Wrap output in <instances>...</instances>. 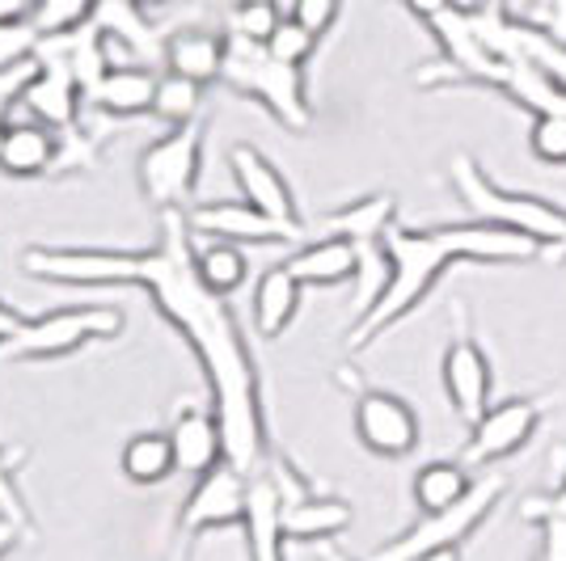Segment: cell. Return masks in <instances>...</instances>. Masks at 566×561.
<instances>
[{"label": "cell", "mask_w": 566, "mask_h": 561, "mask_svg": "<svg viewBox=\"0 0 566 561\" xmlns=\"http://www.w3.org/2000/svg\"><path fill=\"white\" fill-rule=\"evenodd\" d=\"M317 43H322V34H313L305 22H296V18H283L275 25V34L266 39V51L283 60V64H292V68H305L308 60L317 55Z\"/></svg>", "instance_id": "83f0119b"}, {"label": "cell", "mask_w": 566, "mask_h": 561, "mask_svg": "<svg viewBox=\"0 0 566 561\" xmlns=\"http://www.w3.org/2000/svg\"><path fill=\"white\" fill-rule=\"evenodd\" d=\"M81 102H85V94H81V85L72 76L69 60L43 43L39 55H34V72H30V81L22 89V106L30 110V118L48 123L55 131H69L76 115H81Z\"/></svg>", "instance_id": "4fadbf2b"}, {"label": "cell", "mask_w": 566, "mask_h": 561, "mask_svg": "<svg viewBox=\"0 0 566 561\" xmlns=\"http://www.w3.org/2000/svg\"><path fill=\"white\" fill-rule=\"evenodd\" d=\"M30 72H34V64L0 72V131H4V123H9V106L22 102V89H25V81H30Z\"/></svg>", "instance_id": "836d02e7"}, {"label": "cell", "mask_w": 566, "mask_h": 561, "mask_svg": "<svg viewBox=\"0 0 566 561\" xmlns=\"http://www.w3.org/2000/svg\"><path fill=\"white\" fill-rule=\"evenodd\" d=\"M153 97H157V72H148L144 64H115L85 102L111 118H136L153 110Z\"/></svg>", "instance_id": "d6986e66"}, {"label": "cell", "mask_w": 566, "mask_h": 561, "mask_svg": "<svg viewBox=\"0 0 566 561\" xmlns=\"http://www.w3.org/2000/svg\"><path fill=\"white\" fill-rule=\"evenodd\" d=\"M169 447H174V465L190 473V477H203L224 461V435H220V422L216 414L203 410H182L178 419L169 422Z\"/></svg>", "instance_id": "e0dca14e"}, {"label": "cell", "mask_w": 566, "mask_h": 561, "mask_svg": "<svg viewBox=\"0 0 566 561\" xmlns=\"http://www.w3.org/2000/svg\"><path fill=\"white\" fill-rule=\"evenodd\" d=\"M444 393H449L452 414L461 422H478L491 401H495V368H491V354L486 347L473 338L465 305H452V338L444 347Z\"/></svg>", "instance_id": "ba28073f"}, {"label": "cell", "mask_w": 566, "mask_h": 561, "mask_svg": "<svg viewBox=\"0 0 566 561\" xmlns=\"http://www.w3.org/2000/svg\"><path fill=\"white\" fill-rule=\"evenodd\" d=\"M380 254L389 262V279L377 292V300L359 313L347 347L364 351L394 326H401L415 308L427 300V292L444 279L452 266H516L533 262L545 250L533 236L486 224V220H461V224H431V229H401L394 224L380 236Z\"/></svg>", "instance_id": "7a4b0ae2"}, {"label": "cell", "mask_w": 566, "mask_h": 561, "mask_svg": "<svg viewBox=\"0 0 566 561\" xmlns=\"http://www.w3.org/2000/svg\"><path fill=\"white\" fill-rule=\"evenodd\" d=\"M280 9L275 0H237L233 13H229V34L233 39H250V43H266L280 25Z\"/></svg>", "instance_id": "f1b7e54d"}, {"label": "cell", "mask_w": 566, "mask_h": 561, "mask_svg": "<svg viewBox=\"0 0 566 561\" xmlns=\"http://www.w3.org/2000/svg\"><path fill=\"white\" fill-rule=\"evenodd\" d=\"M338 9H343V0H296V22H305L313 34H326L334 22H338Z\"/></svg>", "instance_id": "d6a6232c"}, {"label": "cell", "mask_w": 566, "mask_h": 561, "mask_svg": "<svg viewBox=\"0 0 566 561\" xmlns=\"http://www.w3.org/2000/svg\"><path fill=\"white\" fill-rule=\"evenodd\" d=\"M549 398H507L491 401V410L478 422H470V444H465V465H499L516 456L542 426Z\"/></svg>", "instance_id": "9c48e42d"}, {"label": "cell", "mask_w": 566, "mask_h": 561, "mask_svg": "<svg viewBox=\"0 0 566 561\" xmlns=\"http://www.w3.org/2000/svg\"><path fill=\"white\" fill-rule=\"evenodd\" d=\"M123 334V313L115 305H64L51 308L0 347V359L9 363H39V359H64L90 342H106Z\"/></svg>", "instance_id": "5b68a950"}, {"label": "cell", "mask_w": 566, "mask_h": 561, "mask_svg": "<svg viewBox=\"0 0 566 561\" xmlns=\"http://www.w3.org/2000/svg\"><path fill=\"white\" fill-rule=\"evenodd\" d=\"M394 215H398V203L389 194H364L355 203L326 211L317 224H322V236H343L364 250V245H380V236L398 224Z\"/></svg>", "instance_id": "ffe728a7"}, {"label": "cell", "mask_w": 566, "mask_h": 561, "mask_svg": "<svg viewBox=\"0 0 566 561\" xmlns=\"http://www.w3.org/2000/svg\"><path fill=\"white\" fill-rule=\"evenodd\" d=\"M169 0H132V9H136V13H144V18H148V13H157V9H166Z\"/></svg>", "instance_id": "ab89813d"}, {"label": "cell", "mask_w": 566, "mask_h": 561, "mask_svg": "<svg viewBox=\"0 0 566 561\" xmlns=\"http://www.w3.org/2000/svg\"><path fill=\"white\" fill-rule=\"evenodd\" d=\"M545 257H549V262H566V236L558 241V245H549V250H545Z\"/></svg>", "instance_id": "60d3db41"}, {"label": "cell", "mask_w": 566, "mask_h": 561, "mask_svg": "<svg viewBox=\"0 0 566 561\" xmlns=\"http://www.w3.org/2000/svg\"><path fill=\"white\" fill-rule=\"evenodd\" d=\"M199 97H203V85H195L178 72H166L157 76V97H153V115L169 123V127H182L190 118H199Z\"/></svg>", "instance_id": "4316f807"}, {"label": "cell", "mask_w": 566, "mask_h": 561, "mask_svg": "<svg viewBox=\"0 0 566 561\" xmlns=\"http://www.w3.org/2000/svg\"><path fill=\"white\" fill-rule=\"evenodd\" d=\"M224 51H229V34L187 25V30L169 34L166 68L195 81V85H212V81H220V72H224Z\"/></svg>", "instance_id": "44dd1931"}, {"label": "cell", "mask_w": 566, "mask_h": 561, "mask_svg": "<svg viewBox=\"0 0 566 561\" xmlns=\"http://www.w3.org/2000/svg\"><path fill=\"white\" fill-rule=\"evenodd\" d=\"M406 9H410V13H415V18L427 25V22H436L440 13H449L452 0H406Z\"/></svg>", "instance_id": "e575fe53"}, {"label": "cell", "mask_w": 566, "mask_h": 561, "mask_svg": "<svg viewBox=\"0 0 566 561\" xmlns=\"http://www.w3.org/2000/svg\"><path fill=\"white\" fill-rule=\"evenodd\" d=\"M220 81L233 94L262 102L287 131H308L313 106H308V94H305V68H292V64L275 60L266 51V43H250V39H233L229 34Z\"/></svg>", "instance_id": "277c9868"}, {"label": "cell", "mask_w": 566, "mask_h": 561, "mask_svg": "<svg viewBox=\"0 0 566 561\" xmlns=\"http://www.w3.org/2000/svg\"><path fill=\"white\" fill-rule=\"evenodd\" d=\"M187 224L195 236H216V241H237V245H287L301 236V224H280L245 199H216V203H195L187 208Z\"/></svg>", "instance_id": "7c38bea8"}, {"label": "cell", "mask_w": 566, "mask_h": 561, "mask_svg": "<svg viewBox=\"0 0 566 561\" xmlns=\"http://www.w3.org/2000/svg\"><path fill=\"white\" fill-rule=\"evenodd\" d=\"M60 157V140L55 127L30 118V123H4L0 131V169L9 178H39L48 173Z\"/></svg>", "instance_id": "ac0fdd59"}, {"label": "cell", "mask_w": 566, "mask_h": 561, "mask_svg": "<svg viewBox=\"0 0 566 561\" xmlns=\"http://www.w3.org/2000/svg\"><path fill=\"white\" fill-rule=\"evenodd\" d=\"M195 271H199V279H203L208 292L229 300L250 279V257L241 254L237 241H208V245L195 250Z\"/></svg>", "instance_id": "484cf974"}, {"label": "cell", "mask_w": 566, "mask_h": 561, "mask_svg": "<svg viewBox=\"0 0 566 561\" xmlns=\"http://www.w3.org/2000/svg\"><path fill=\"white\" fill-rule=\"evenodd\" d=\"M542 507H549V511H558V515H566V477L558 481V490H549V494H542L537 498Z\"/></svg>", "instance_id": "74e56055"}, {"label": "cell", "mask_w": 566, "mask_h": 561, "mask_svg": "<svg viewBox=\"0 0 566 561\" xmlns=\"http://www.w3.org/2000/svg\"><path fill=\"white\" fill-rule=\"evenodd\" d=\"M415 507L419 515H431V511H444L452 502H461L465 494L473 490V477H470V465L461 461H431L415 473Z\"/></svg>", "instance_id": "cb8c5ba5"}, {"label": "cell", "mask_w": 566, "mask_h": 561, "mask_svg": "<svg viewBox=\"0 0 566 561\" xmlns=\"http://www.w3.org/2000/svg\"><path fill=\"white\" fill-rule=\"evenodd\" d=\"M503 490H507L503 477H482V481H473V490L465 494L461 502H452L444 511L419 515V523H410L401 537L385 540L368 561H423L427 553H436V549L465 544V540L486 523V515L499 507Z\"/></svg>", "instance_id": "8992f818"}, {"label": "cell", "mask_w": 566, "mask_h": 561, "mask_svg": "<svg viewBox=\"0 0 566 561\" xmlns=\"http://www.w3.org/2000/svg\"><path fill=\"white\" fill-rule=\"evenodd\" d=\"M423 561H465V553H461V544H452V549H436V553H427Z\"/></svg>", "instance_id": "f35d334b"}, {"label": "cell", "mask_w": 566, "mask_h": 561, "mask_svg": "<svg viewBox=\"0 0 566 561\" xmlns=\"http://www.w3.org/2000/svg\"><path fill=\"white\" fill-rule=\"evenodd\" d=\"M322 561H355L347 553H338V549H322Z\"/></svg>", "instance_id": "b9f144b4"}, {"label": "cell", "mask_w": 566, "mask_h": 561, "mask_svg": "<svg viewBox=\"0 0 566 561\" xmlns=\"http://www.w3.org/2000/svg\"><path fill=\"white\" fill-rule=\"evenodd\" d=\"M352 523L355 507L338 494H305V498L280 507L283 540H301V544H322V540L343 537Z\"/></svg>", "instance_id": "9a60e30c"}, {"label": "cell", "mask_w": 566, "mask_h": 561, "mask_svg": "<svg viewBox=\"0 0 566 561\" xmlns=\"http://www.w3.org/2000/svg\"><path fill=\"white\" fill-rule=\"evenodd\" d=\"M449 178L457 199L465 203L470 220H486V224H503L516 233L533 236L542 250L558 245L566 236V211L558 203H549L542 194H524V190L499 187L495 178L473 161L470 152H457L449 161Z\"/></svg>", "instance_id": "3957f363"}, {"label": "cell", "mask_w": 566, "mask_h": 561, "mask_svg": "<svg viewBox=\"0 0 566 561\" xmlns=\"http://www.w3.org/2000/svg\"><path fill=\"white\" fill-rule=\"evenodd\" d=\"M452 4H457V9H482L478 0H452Z\"/></svg>", "instance_id": "7bdbcfd3"}, {"label": "cell", "mask_w": 566, "mask_h": 561, "mask_svg": "<svg viewBox=\"0 0 566 561\" xmlns=\"http://www.w3.org/2000/svg\"><path fill=\"white\" fill-rule=\"evenodd\" d=\"M250 481L254 473L237 468L233 461H220L212 473H203L190 490L187 507H182V532L199 537V532H216V528H233L245 523L250 511Z\"/></svg>", "instance_id": "8fae6325"}, {"label": "cell", "mask_w": 566, "mask_h": 561, "mask_svg": "<svg viewBox=\"0 0 566 561\" xmlns=\"http://www.w3.org/2000/svg\"><path fill=\"white\" fill-rule=\"evenodd\" d=\"M203 165V123L190 118L182 127H169L161 140L140 152V190L157 211H182L199 182Z\"/></svg>", "instance_id": "52a82bcc"}, {"label": "cell", "mask_w": 566, "mask_h": 561, "mask_svg": "<svg viewBox=\"0 0 566 561\" xmlns=\"http://www.w3.org/2000/svg\"><path fill=\"white\" fill-rule=\"evenodd\" d=\"M18 537H22V528H18L13 519H4V515H0V558H4V553L18 544Z\"/></svg>", "instance_id": "8d00e7d4"}, {"label": "cell", "mask_w": 566, "mask_h": 561, "mask_svg": "<svg viewBox=\"0 0 566 561\" xmlns=\"http://www.w3.org/2000/svg\"><path fill=\"white\" fill-rule=\"evenodd\" d=\"M229 173H233L237 190H241V199H245L250 208H259L262 215H271V220H280V224H301L287 178L262 157L254 144H233V152H229Z\"/></svg>", "instance_id": "5bb4252c"}, {"label": "cell", "mask_w": 566, "mask_h": 561, "mask_svg": "<svg viewBox=\"0 0 566 561\" xmlns=\"http://www.w3.org/2000/svg\"><path fill=\"white\" fill-rule=\"evenodd\" d=\"M545 4H549V0H533V4H528V13H537V9H545Z\"/></svg>", "instance_id": "ee69618b"}, {"label": "cell", "mask_w": 566, "mask_h": 561, "mask_svg": "<svg viewBox=\"0 0 566 561\" xmlns=\"http://www.w3.org/2000/svg\"><path fill=\"white\" fill-rule=\"evenodd\" d=\"M355 440L380 461H401L419 447L423 426L406 398L389 389H364L355 398Z\"/></svg>", "instance_id": "30bf717a"}, {"label": "cell", "mask_w": 566, "mask_h": 561, "mask_svg": "<svg viewBox=\"0 0 566 561\" xmlns=\"http://www.w3.org/2000/svg\"><path fill=\"white\" fill-rule=\"evenodd\" d=\"M39 47H43V30L34 25V18H25V22H0V72L34 64Z\"/></svg>", "instance_id": "f546056e"}, {"label": "cell", "mask_w": 566, "mask_h": 561, "mask_svg": "<svg viewBox=\"0 0 566 561\" xmlns=\"http://www.w3.org/2000/svg\"><path fill=\"white\" fill-rule=\"evenodd\" d=\"M280 490L271 486L266 473H254L250 481V511H245V549L250 561H287L283 558V528H280Z\"/></svg>", "instance_id": "7402d4cb"}, {"label": "cell", "mask_w": 566, "mask_h": 561, "mask_svg": "<svg viewBox=\"0 0 566 561\" xmlns=\"http://www.w3.org/2000/svg\"><path fill=\"white\" fill-rule=\"evenodd\" d=\"M118 468L127 481L136 486H161L169 473H174V447H169V435L161 431H140L123 444V456H118Z\"/></svg>", "instance_id": "d4e9b609"}, {"label": "cell", "mask_w": 566, "mask_h": 561, "mask_svg": "<svg viewBox=\"0 0 566 561\" xmlns=\"http://www.w3.org/2000/svg\"><path fill=\"white\" fill-rule=\"evenodd\" d=\"M0 515L13 519L22 532L30 528V511H25V498L18 490V481H13V461L4 456V447H0Z\"/></svg>", "instance_id": "1f68e13d"}, {"label": "cell", "mask_w": 566, "mask_h": 561, "mask_svg": "<svg viewBox=\"0 0 566 561\" xmlns=\"http://www.w3.org/2000/svg\"><path fill=\"white\" fill-rule=\"evenodd\" d=\"M39 0H0V22H25L34 18Z\"/></svg>", "instance_id": "d590c367"}, {"label": "cell", "mask_w": 566, "mask_h": 561, "mask_svg": "<svg viewBox=\"0 0 566 561\" xmlns=\"http://www.w3.org/2000/svg\"><path fill=\"white\" fill-rule=\"evenodd\" d=\"M182 211H161V229L148 250H25L22 271L30 279L69 287L132 283L153 296L169 326L187 338L190 354L208 375L212 414L224 435V461L245 473L266 465V414L250 342L237 326L224 296L203 287L195 271V245Z\"/></svg>", "instance_id": "6da1fadb"}, {"label": "cell", "mask_w": 566, "mask_h": 561, "mask_svg": "<svg viewBox=\"0 0 566 561\" xmlns=\"http://www.w3.org/2000/svg\"><path fill=\"white\" fill-rule=\"evenodd\" d=\"M287 271L301 279V287H343V283L359 279L364 250L343 236H317L287 257Z\"/></svg>", "instance_id": "2e32d148"}, {"label": "cell", "mask_w": 566, "mask_h": 561, "mask_svg": "<svg viewBox=\"0 0 566 561\" xmlns=\"http://www.w3.org/2000/svg\"><path fill=\"white\" fill-rule=\"evenodd\" d=\"M301 279L287 271V262L262 271L254 283V329L259 338H280L283 329L296 321V308H301Z\"/></svg>", "instance_id": "603a6c76"}, {"label": "cell", "mask_w": 566, "mask_h": 561, "mask_svg": "<svg viewBox=\"0 0 566 561\" xmlns=\"http://www.w3.org/2000/svg\"><path fill=\"white\" fill-rule=\"evenodd\" d=\"M537 561H545V558H542V553H537Z\"/></svg>", "instance_id": "f6af8a7d"}, {"label": "cell", "mask_w": 566, "mask_h": 561, "mask_svg": "<svg viewBox=\"0 0 566 561\" xmlns=\"http://www.w3.org/2000/svg\"><path fill=\"white\" fill-rule=\"evenodd\" d=\"M102 4H111V0H39L34 25H39L43 34H60V30H72V25L90 22Z\"/></svg>", "instance_id": "4dcf8cb0"}]
</instances>
